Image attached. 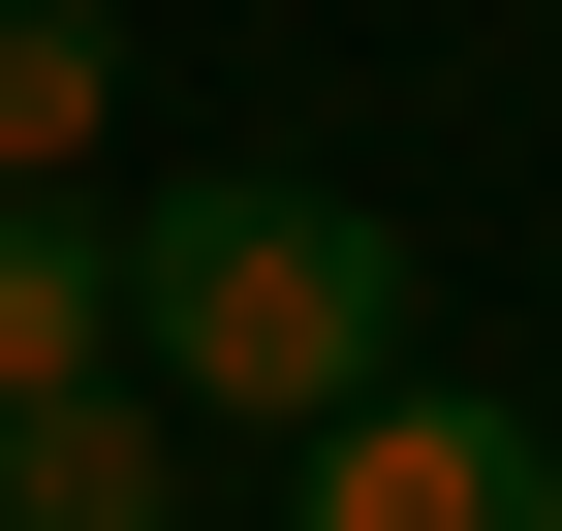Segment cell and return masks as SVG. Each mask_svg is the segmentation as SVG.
<instances>
[{"label": "cell", "mask_w": 562, "mask_h": 531, "mask_svg": "<svg viewBox=\"0 0 562 531\" xmlns=\"http://www.w3.org/2000/svg\"><path fill=\"white\" fill-rule=\"evenodd\" d=\"M125 375L157 407H220V438H313V407H375L406 375V219H344V188H157L125 219Z\"/></svg>", "instance_id": "6da1fadb"}, {"label": "cell", "mask_w": 562, "mask_h": 531, "mask_svg": "<svg viewBox=\"0 0 562 531\" xmlns=\"http://www.w3.org/2000/svg\"><path fill=\"white\" fill-rule=\"evenodd\" d=\"M281 531H562V438L469 407V375H375V407L281 438Z\"/></svg>", "instance_id": "7a4b0ae2"}, {"label": "cell", "mask_w": 562, "mask_h": 531, "mask_svg": "<svg viewBox=\"0 0 562 531\" xmlns=\"http://www.w3.org/2000/svg\"><path fill=\"white\" fill-rule=\"evenodd\" d=\"M0 531H188V407L157 375H32L0 407Z\"/></svg>", "instance_id": "3957f363"}, {"label": "cell", "mask_w": 562, "mask_h": 531, "mask_svg": "<svg viewBox=\"0 0 562 531\" xmlns=\"http://www.w3.org/2000/svg\"><path fill=\"white\" fill-rule=\"evenodd\" d=\"M32 375H125V219L94 188H0V407Z\"/></svg>", "instance_id": "277c9868"}, {"label": "cell", "mask_w": 562, "mask_h": 531, "mask_svg": "<svg viewBox=\"0 0 562 531\" xmlns=\"http://www.w3.org/2000/svg\"><path fill=\"white\" fill-rule=\"evenodd\" d=\"M94 125H125V32L94 0H0V188H94Z\"/></svg>", "instance_id": "5b68a950"}]
</instances>
